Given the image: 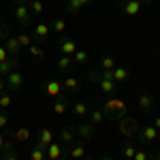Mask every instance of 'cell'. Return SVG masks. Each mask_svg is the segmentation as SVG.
Instances as JSON below:
<instances>
[{
  "label": "cell",
  "mask_w": 160,
  "mask_h": 160,
  "mask_svg": "<svg viewBox=\"0 0 160 160\" xmlns=\"http://www.w3.org/2000/svg\"><path fill=\"white\" fill-rule=\"evenodd\" d=\"M100 109H102V113H105V118H109V120H120V118H124V115L128 113V105H126L122 98L109 96V98L102 102Z\"/></svg>",
  "instance_id": "cell-1"
},
{
  "label": "cell",
  "mask_w": 160,
  "mask_h": 160,
  "mask_svg": "<svg viewBox=\"0 0 160 160\" xmlns=\"http://www.w3.org/2000/svg\"><path fill=\"white\" fill-rule=\"evenodd\" d=\"M120 122V132H122L126 139H135L137 135H139V130H141V124L137 122V118H132V115H124V118H120L118 120Z\"/></svg>",
  "instance_id": "cell-2"
},
{
  "label": "cell",
  "mask_w": 160,
  "mask_h": 160,
  "mask_svg": "<svg viewBox=\"0 0 160 160\" xmlns=\"http://www.w3.org/2000/svg\"><path fill=\"white\" fill-rule=\"evenodd\" d=\"M137 139H139V143L143 145V148L148 149L154 141H158L160 139V130H156L152 124H148V126H141V130H139V135H137Z\"/></svg>",
  "instance_id": "cell-3"
},
{
  "label": "cell",
  "mask_w": 160,
  "mask_h": 160,
  "mask_svg": "<svg viewBox=\"0 0 160 160\" xmlns=\"http://www.w3.org/2000/svg\"><path fill=\"white\" fill-rule=\"evenodd\" d=\"M32 11H30V7L28 4H15V19H17V24L28 28V26H32Z\"/></svg>",
  "instance_id": "cell-4"
},
{
  "label": "cell",
  "mask_w": 160,
  "mask_h": 160,
  "mask_svg": "<svg viewBox=\"0 0 160 160\" xmlns=\"http://www.w3.org/2000/svg\"><path fill=\"white\" fill-rule=\"evenodd\" d=\"M51 34V26L45 24V22H41V24H37L34 28H32V32H30V37H32V43H45L47 38H49Z\"/></svg>",
  "instance_id": "cell-5"
},
{
  "label": "cell",
  "mask_w": 160,
  "mask_h": 160,
  "mask_svg": "<svg viewBox=\"0 0 160 160\" xmlns=\"http://www.w3.org/2000/svg\"><path fill=\"white\" fill-rule=\"evenodd\" d=\"M4 83L9 88V92H17V90H22L24 88V75L19 73V71H13L4 77Z\"/></svg>",
  "instance_id": "cell-6"
},
{
  "label": "cell",
  "mask_w": 160,
  "mask_h": 160,
  "mask_svg": "<svg viewBox=\"0 0 160 160\" xmlns=\"http://www.w3.org/2000/svg\"><path fill=\"white\" fill-rule=\"evenodd\" d=\"M43 92L51 96V98H58L60 94H64V88H62V81H56V79H47L43 83Z\"/></svg>",
  "instance_id": "cell-7"
},
{
  "label": "cell",
  "mask_w": 160,
  "mask_h": 160,
  "mask_svg": "<svg viewBox=\"0 0 160 160\" xmlns=\"http://www.w3.org/2000/svg\"><path fill=\"white\" fill-rule=\"evenodd\" d=\"M141 2L139 0H120V9H122V13H126L128 17H135V15H139V11H141Z\"/></svg>",
  "instance_id": "cell-8"
},
{
  "label": "cell",
  "mask_w": 160,
  "mask_h": 160,
  "mask_svg": "<svg viewBox=\"0 0 160 160\" xmlns=\"http://www.w3.org/2000/svg\"><path fill=\"white\" fill-rule=\"evenodd\" d=\"M2 45L7 47L9 56H19V53L24 51V49H22V45H19V41H17V37H15V34H11V32L4 37V43H2Z\"/></svg>",
  "instance_id": "cell-9"
},
{
  "label": "cell",
  "mask_w": 160,
  "mask_h": 160,
  "mask_svg": "<svg viewBox=\"0 0 160 160\" xmlns=\"http://www.w3.org/2000/svg\"><path fill=\"white\" fill-rule=\"evenodd\" d=\"M0 160H19V154L15 152L13 139L4 141V145H2V149H0Z\"/></svg>",
  "instance_id": "cell-10"
},
{
  "label": "cell",
  "mask_w": 160,
  "mask_h": 160,
  "mask_svg": "<svg viewBox=\"0 0 160 160\" xmlns=\"http://www.w3.org/2000/svg\"><path fill=\"white\" fill-rule=\"evenodd\" d=\"M17 64H19V56H9L4 62H0V77H7L9 73L17 71Z\"/></svg>",
  "instance_id": "cell-11"
},
{
  "label": "cell",
  "mask_w": 160,
  "mask_h": 160,
  "mask_svg": "<svg viewBox=\"0 0 160 160\" xmlns=\"http://www.w3.org/2000/svg\"><path fill=\"white\" fill-rule=\"evenodd\" d=\"M94 128H96V126H92L90 122H81L79 126H75V132H77V137H79L81 141H90V139L94 137Z\"/></svg>",
  "instance_id": "cell-12"
},
{
  "label": "cell",
  "mask_w": 160,
  "mask_h": 160,
  "mask_svg": "<svg viewBox=\"0 0 160 160\" xmlns=\"http://www.w3.org/2000/svg\"><path fill=\"white\" fill-rule=\"evenodd\" d=\"M77 49H79V45L75 43L73 38H60V43H58V51H60V56H73Z\"/></svg>",
  "instance_id": "cell-13"
},
{
  "label": "cell",
  "mask_w": 160,
  "mask_h": 160,
  "mask_svg": "<svg viewBox=\"0 0 160 160\" xmlns=\"http://www.w3.org/2000/svg\"><path fill=\"white\" fill-rule=\"evenodd\" d=\"M56 66H58V71L64 75H71L75 71V62H73V56H60L58 60H56Z\"/></svg>",
  "instance_id": "cell-14"
},
{
  "label": "cell",
  "mask_w": 160,
  "mask_h": 160,
  "mask_svg": "<svg viewBox=\"0 0 160 160\" xmlns=\"http://www.w3.org/2000/svg\"><path fill=\"white\" fill-rule=\"evenodd\" d=\"M137 105H139V111L143 113V115H148L154 111V96H149V94H141L139 98H137Z\"/></svg>",
  "instance_id": "cell-15"
},
{
  "label": "cell",
  "mask_w": 160,
  "mask_h": 160,
  "mask_svg": "<svg viewBox=\"0 0 160 160\" xmlns=\"http://www.w3.org/2000/svg\"><path fill=\"white\" fill-rule=\"evenodd\" d=\"M30 128L28 126H19V128H15V130H11L9 132V137H11L13 141H17V143H26V141H30Z\"/></svg>",
  "instance_id": "cell-16"
},
{
  "label": "cell",
  "mask_w": 160,
  "mask_h": 160,
  "mask_svg": "<svg viewBox=\"0 0 160 160\" xmlns=\"http://www.w3.org/2000/svg\"><path fill=\"white\" fill-rule=\"evenodd\" d=\"M66 111H68V92L60 94L58 98L53 100V113L56 115H64Z\"/></svg>",
  "instance_id": "cell-17"
},
{
  "label": "cell",
  "mask_w": 160,
  "mask_h": 160,
  "mask_svg": "<svg viewBox=\"0 0 160 160\" xmlns=\"http://www.w3.org/2000/svg\"><path fill=\"white\" fill-rule=\"evenodd\" d=\"M98 90H100L102 96H115L118 83H115V81H109V79H100L98 81Z\"/></svg>",
  "instance_id": "cell-18"
},
{
  "label": "cell",
  "mask_w": 160,
  "mask_h": 160,
  "mask_svg": "<svg viewBox=\"0 0 160 160\" xmlns=\"http://www.w3.org/2000/svg\"><path fill=\"white\" fill-rule=\"evenodd\" d=\"M75 139H77V132H75L73 126H64L60 130V143L62 145H73Z\"/></svg>",
  "instance_id": "cell-19"
},
{
  "label": "cell",
  "mask_w": 160,
  "mask_h": 160,
  "mask_svg": "<svg viewBox=\"0 0 160 160\" xmlns=\"http://www.w3.org/2000/svg\"><path fill=\"white\" fill-rule=\"evenodd\" d=\"M68 158H75V160H90L86 156V145L79 141V143H73V148L68 149Z\"/></svg>",
  "instance_id": "cell-20"
},
{
  "label": "cell",
  "mask_w": 160,
  "mask_h": 160,
  "mask_svg": "<svg viewBox=\"0 0 160 160\" xmlns=\"http://www.w3.org/2000/svg\"><path fill=\"white\" fill-rule=\"evenodd\" d=\"M111 75H113V81H115V83H124V81L130 79V71H128L126 66H120V64L111 71Z\"/></svg>",
  "instance_id": "cell-21"
},
{
  "label": "cell",
  "mask_w": 160,
  "mask_h": 160,
  "mask_svg": "<svg viewBox=\"0 0 160 160\" xmlns=\"http://www.w3.org/2000/svg\"><path fill=\"white\" fill-rule=\"evenodd\" d=\"M62 88H64V92L75 94V92H79L81 83H79V79H77V77H73V75H66V79L62 81Z\"/></svg>",
  "instance_id": "cell-22"
},
{
  "label": "cell",
  "mask_w": 160,
  "mask_h": 160,
  "mask_svg": "<svg viewBox=\"0 0 160 160\" xmlns=\"http://www.w3.org/2000/svg\"><path fill=\"white\" fill-rule=\"evenodd\" d=\"M51 143H53V132H51L49 128H41V130H38L37 145H41V148L47 149V145H51Z\"/></svg>",
  "instance_id": "cell-23"
},
{
  "label": "cell",
  "mask_w": 160,
  "mask_h": 160,
  "mask_svg": "<svg viewBox=\"0 0 160 160\" xmlns=\"http://www.w3.org/2000/svg\"><path fill=\"white\" fill-rule=\"evenodd\" d=\"M62 148H64V145H62V143H56V141H53L51 145H47V149H45V152H47V160H60L62 152H64Z\"/></svg>",
  "instance_id": "cell-24"
},
{
  "label": "cell",
  "mask_w": 160,
  "mask_h": 160,
  "mask_svg": "<svg viewBox=\"0 0 160 160\" xmlns=\"http://www.w3.org/2000/svg\"><path fill=\"white\" fill-rule=\"evenodd\" d=\"M102 120H105V113H102V109H100V107L90 109V113H88V122L92 124V126H100V124H102Z\"/></svg>",
  "instance_id": "cell-25"
},
{
  "label": "cell",
  "mask_w": 160,
  "mask_h": 160,
  "mask_svg": "<svg viewBox=\"0 0 160 160\" xmlns=\"http://www.w3.org/2000/svg\"><path fill=\"white\" fill-rule=\"evenodd\" d=\"M49 26H51V30H53L56 34H64V32H66V28H68V22H66L64 17H56Z\"/></svg>",
  "instance_id": "cell-26"
},
{
  "label": "cell",
  "mask_w": 160,
  "mask_h": 160,
  "mask_svg": "<svg viewBox=\"0 0 160 160\" xmlns=\"http://www.w3.org/2000/svg\"><path fill=\"white\" fill-rule=\"evenodd\" d=\"M115 66H118V60H115L113 56H102L100 62H98V68H100V71H113Z\"/></svg>",
  "instance_id": "cell-27"
},
{
  "label": "cell",
  "mask_w": 160,
  "mask_h": 160,
  "mask_svg": "<svg viewBox=\"0 0 160 160\" xmlns=\"http://www.w3.org/2000/svg\"><path fill=\"white\" fill-rule=\"evenodd\" d=\"M73 62H75V66H77V64H88V62H90V53L79 47V49L73 53Z\"/></svg>",
  "instance_id": "cell-28"
},
{
  "label": "cell",
  "mask_w": 160,
  "mask_h": 160,
  "mask_svg": "<svg viewBox=\"0 0 160 160\" xmlns=\"http://www.w3.org/2000/svg\"><path fill=\"white\" fill-rule=\"evenodd\" d=\"M73 113L77 118H88V113H90V107H88L86 102H81V100H77L73 105Z\"/></svg>",
  "instance_id": "cell-29"
},
{
  "label": "cell",
  "mask_w": 160,
  "mask_h": 160,
  "mask_svg": "<svg viewBox=\"0 0 160 160\" xmlns=\"http://www.w3.org/2000/svg\"><path fill=\"white\" fill-rule=\"evenodd\" d=\"M30 160H47V152H45V148H41V145L34 143V148L30 149Z\"/></svg>",
  "instance_id": "cell-30"
},
{
  "label": "cell",
  "mask_w": 160,
  "mask_h": 160,
  "mask_svg": "<svg viewBox=\"0 0 160 160\" xmlns=\"http://www.w3.org/2000/svg\"><path fill=\"white\" fill-rule=\"evenodd\" d=\"M66 11L71 13V15H79V13L83 11V4L79 0H66Z\"/></svg>",
  "instance_id": "cell-31"
},
{
  "label": "cell",
  "mask_w": 160,
  "mask_h": 160,
  "mask_svg": "<svg viewBox=\"0 0 160 160\" xmlns=\"http://www.w3.org/2000/svg\"><path fill=\"white\" fill-rule=\"evenodd\" d=\"M120 149H122V156H124L126 160H132V158H135V154H137V148L130 143V141H128V143H124Z\"/></svg>",
  "instance_id": "cell-32"
},
{
  "label": "cell",
  "mask_w": 160,
  "mask_h": 160,
  "mask_svg": "<svg viewBox=\"0 0 160 160\" xmlns=\"http://www.w3.org/2000/svg\"><path fill=\"white\" fill-rule=\"evenodd\" d=\"M28 7H30L32 15H41V13L45 11V2H43V0H30Z\"/></svg>",
  "instance_id": "cell-33"
},
{
  "label": "cell",
  "mask_w": 160,
  "mask_h": 160,
  "mask_svg": "<svg viewBox=\"0 0 160 160\" xmlns=\"http://www.w3.org/2000/svg\"><path fill=\"white\" fill-rule=\"evenodd\" d=\"M11 102H13V96H11V92H2L0 94V111H7L9 107H11Z\"/></svg>",
  "instance_id": "cell-34"
},
{
  "label": "cell",
  "mask_w": 160,
  "mask_h": 160,
  "mask_svg": "<svg viewBox=\"0 0 160 160\" xmlns=\"http://www.w3.org/2000/svg\"><path fill=\"white\" fill-rule=\"evenodd\" d=\"M28 53H30L32 58H38V60H43V58L47 56V53H45V49H43V47H38L37 43H32V45L28 47Z\"/></svg>",
  "instance_id": "cell-35"
},
{
  "label": "cell",
  "mask_w": 160,
  "mask_h": 160,
  "mask_svg": "<svg viewBox=\"0 0 160 160\" xmlns=\"http://www.w3.org/2000/svg\"><path fill=\"white\" fill-rule=\"evenodd\" d=\"M17 41H19V45H22V49H28L30 45H32V37L30 34H26V32H19V34H15Z\"/></svg>",
  "instance_id": "cell-36"
},
{
  "label": "cell",
  "mask_w": 160,
  "mask_h": 160,
  "mask_svg": "<svg viewBox=\"0 0 160 160\" xmlns=\"http://www.w3.org/2000/svg\"><path fill=\"white\" fill-rule=\"evenodd\" d=\"M132 160H154V156H152L149 149H137V154H135Z\"/></svg>",
  "instance_id": "cell-37"
},
{
  "label": "cell",
  "mask_w": 160,
  "mask_h": 160,
  "mask_svg": "<svg viewBox=\"0 0 160 160\" xmlns=\"http://www.w3.org/2000/svg\"><path fill=\"white\" fill-rule=\"evenodd\" d=\"M9 126V113L7 111H0V130Z\"/></svg>",
  "instance_id": "cell-38"
},
{
  "label": "cell",
  "mask_w": 160,
  "mask_h": 160,
  "mask_svg": "<svg viewBox=\"0 0 160 160\" xmlns=\"http://www.w3.org/2000/svg\"><path fill=\"white\" fill-rule=\"evenodd\" d=\"M7 58H9V51H7V47H4V45H0V62H4Z\"/></svg>",
  "instance_id": "cell-39"
},
{
  "label": "cell",
  "mask_w": 160,
  "mask_h": 160,
  "mask_svg": "<svg viewBox=\"0 0 160 160\" xmlns=\"http://www.w3.org/2000/svg\"><path fill=\"white\" fill-rule=\"evenodd\" d=\"M7 34H9V28H7V26H4L2 22H0V38H4Z\"/></svg>",
  "instance_id": "cell-40"
},
{
  "label": "cell",
  "mask_w": 160,
  "mask_h": 160,
  "mask_svg": "<svg viewBox=\"0 0 160 160\" xmlns=\"http://www.w3.org/2000/svg\"><path fill=\"white\" fill-rule=\"evenodd\" d=\"M152 126H154L156 130H160V115H156V118H154V124H152Z\"/></svg>",
  "instance_id": "cell-41"
},
{
  "label": "cell",
  "mask_w": 160,
  "mask_h": 160,
  "mask_svg": "<svg viewBox=\"0 0 160 160\" xmlns=\"http://www.w3.org/2000/svg\"><path fill=\"white\" fill-rule=\"evenodd\" d=\"M7 90V83H4V77H0V94Z\"/></svg>",
  "instance_id": "cell-42"
},
{
  "label": "cell",
  "mask_w": 160,
  "mask_h": 160,
  "mask_svg": "<svg viewBox=\"0 0 160 160\" xmlns=\"http://www.w3.org/2000/svg\"><path fill=\"white\" fill-rule=\"evenodd\" d=\"M4 141H7V139H4V132H0V149H2V145H4Z\"/></svg>",
  "instance_id": "cell-43"
},
{
  "label": "cell",
  "mask_w": 160,
  "mask_h": 160,
  "mask_svg": "<svg viewBox=\"0 0 160 160\" xmlns=\"http://www.w3.org/2000/svg\"><path fill=\"white\" fill-rule=\"evenodd\" d=\"M100 160H115L113 156H109V154H105V156H100Z\"/></svg>",
  "instance_id": "cell-44"
},
{
  "label": "cell",
  "mask_w": 160,
  "mask_h": 160,
  "mask_svg": "<svg viewBox=\"0 0 160 160\" xmlns=\"http://www.w3.org/2000/svg\"><path fill=\"white\" fill-rule=\"evenodd\" d=\"M13 2H15V4H28L30 0H13Z\"/></svg>",
  "instance_id": "cell-45"
},
{
  "label": "cell",
  "mask_w": 160,
  "mask_h": 160,
  "mask_svg": "<svg viewBox=\"0 0 160 160\" xmlns=\"http://www.w3.org/2000/svg\"><path fill=\"white\" fill-rule=\"evenodd\" d=\"M139 2H141V4H152L154 0H139Z\"/></svg>",
  "instance_id": "cell-46"
},
{
  "label": "cell",
  "mask_w": 160,
  "mask_h": 160,
  "mask_svg": "<svg viewBox=\"0 0 160 160\" xmlns=\"http://www.w3.org/2000/svg\"><path fill=\"white\" fill-rule=\"evenodd\" d=\"M79 2H81V4H83V7H88V4H90V2H92V0H79Z\"/></svg>",
  "instance_id": "cell-47"
},
{
  "label": "cell",
  "mask_w": 160,
  "mask_h": 160,
  "mask_svg": "<svg viewBox=\"0 0 160 160\" xmlns=\"http://www.w3.org/2000/svg\"><path fill=\"white\" fill-rule=\"evenodd\" d=\"M156 160H160V152H156Z\"/></svg>",
  "instance_id": "cell-48"
},
{
  "label": "cell",
  "mask_w": 160,
  "mask_h": 160,
  "mask_svg": "<svg viewBox=\"0 0 160 160\" xmlns=\"http://www.w3.org/2000/svg\"><path fill=\"white\" fill-rule=\"evenodd\" d=\"M68 160H75V158H68Z\"/></svg>",
  "instance_id": "cell-49"
}]
</instances>
